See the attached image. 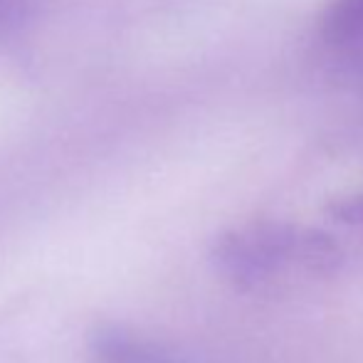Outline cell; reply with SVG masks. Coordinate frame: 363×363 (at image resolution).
<instances>
[{"label": "cell", "instance_id": "cell-1", "mask_svg": "<svg viewBox=\"0 0 363 363\" xmlns=\"http://www.w3.org/2000/svg\"><path fill=\"white\" fill-rule=\"evenodd\" d=\"M211 262L235 287L259 289L289 277H329L344 264V250L316 228L250 223L220 235Z\"/></svg>", "mask_w": 363, "mask_h": 363}, {"label": "cell", "instance_id": "cell-2", "mask_svg": "<svg viewBox=\"0 0 363 363\" xmlns=\"http://www.w3.org/2000/svg\"><path fill=\"white\" fill-rule=\"evenodd\" d=\"M91 363H203L186 351L124 326H101L89 339Z\"/></svg>", "mask_w": 363, "mask_h": 363}, {"label": "cell", "instance_id": "cell-3", "mask_svg": "<svg viewBox=\"0 0 363 363\" xmlns=\"http://www.w3.org/2000/svg\"><path fill=\"white\" fill-rule=\"evenodd\" d=\"M319 38L331 52L363 60V0H329Z\"/></svg>", "mask_w": 363, "mask_h": 363}, {"label": "cell", "instance_id": "cell-4", "mask_svg": "<svg viewBox=\"0 0 363 363\" xmlns=\"http://www.w3.org/2000/svg\"><path fill=\"white\" fill-rule=\"evenodd\" d=\"M339 223H346V225H356V228H363V191L359 196L349 198V201H341L339 206H334L331 211Z\"/></svg>", "mask_w": 363, "mask_h": 363}]
</instances>
